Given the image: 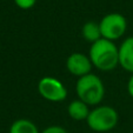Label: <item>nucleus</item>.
<instances>
[{"label":"nucleus","mask_w":133,"mask_h":133,"mask_svg":"<svg viewBox=\"0 0 133 133\" xmlns=\"http://www.w3.org/2000/svg\"><path fill=\"white\" fill-rule=\"evenodd\" d=\"M88 57L97 70L110 72L119 65V47L114 41L101 38L100 40L91 44Z\"/></svg>","instance_id":"1"},{"label":"nucleus","mask_w":133,"mask_h":133,"mask_svg":"<svg viewBox=\"0 0 133 133\" xmlns=\"http://www.w3.org/2000/svg\"><path fill=\"white\" fill-rule=\"evenodd\" d=\"M75 93L78 99L88 106H98L105 97V86L98 75L90 73L78 78L75 84Z\"/></svg>","instance_id":"2"},{"label":"nucleus","mask_w":133,"mask_h":133,"mask_svg":"<svg viewBox=\"0 0 133 133\" xmlns=\"http://www.w3.org/2000/svg\"><path fill=\"white\" fill-rule=\"evenodd\" d=\"M119 114L116 108L108 105L94 106L93 110L90 111L86 123L87 126L97 133H104L113 130L118 125Z\"/></svg>","instance_id":"3"},{"label":"nucleus","mask_w":133,"mask_h":133,"mask_svg":"<svg viewBox=\"0 0 133 133\" xmlns=\"http://www.w3.org/2000/svg\"><path fill=\"white\" fill-rule=\"evenodd\" d=\"M101 35L104 39L116 41L126 33L127 20L120 13H108L99 21Z\"/></svg>","instance_id":"4"},{"label":"nucleus","mask_w":133,"mask_h":133,"mask_svg":"<svg viewBox=\"0 0 133 133\" xmlns=\"http://www.w3.org/2000/svg\"><path fill=\"white\" fill-rule=\"evenodd\" d=\"M38 92L45 100L60 103L67 98V88L54 77H44L38 83Z\"/></svg>","instance_id":"5"},{"label":"nucleus","mask_w":133,"mask_h":133,"mask_svg":"<svg viewBox=\"0 0 133 133\" xmlns=\"http://www.w3.org/2000/svg\"><path fill=\"white\" fill-rule=\"evenodd\" d=\"M92 67L93 65L90 57L81 52L71 53L66 59V70L70 74L77 78H81L86 74H90Z\"/></svg>","instance_id":"6"},{"label":"nucleus","mask_w":133,"mask_h":133,"mask_svg":"<svg viewBox=\"0 0 133 133\" xmlns=\"http://www.w3.org/2000/svg\"><path fill=\"white\" fill-rule=\"evenodd\" d=\"M119 65L131 74L133 73V37L124 39L119 46Z\"/></svg>","instance_id":"7"},{"label":"nucleus","mask_w":133,"mask_h":133,"mask_svg":"<svg viewBox=\"0 0 133 133\" xmlns=\"http://www.w3.org/2000/svg\"><path fill=\"white\" fill-rule=\"evenodd\" d=\"M90 108L88 105L85 104L84 101H81L80 99H75L72 100L70 104L67 105V113L70 118L72 120L75 121H83L86 120L90 114Z\"/></svg>","instance_id":"8"},{"label":"nucleus","mask_w":133,"mask_h":133,"mask_svg":"<svg viewBox=\"0 0 133 133\" xmlns=\"http://www.w3.org/2000/svg\"><path fill=\"white\" fill-rule=\"evenodd\" d=\"M81 37L91 44L100 40L103 38V35H101L99 23H96V21H92V20L86 21L83 25V27H81Z\"/></svg>","instance_id":"9"},{"label":"nucleus","mask_w":133,"mask_h":133,"mask_svg":"<svg viewBox=\"0 0 133 133\" xmlns=\"http://www.w3.org/2000/svg\"><path fill=\"white\" fill-rule=\"evenodd\" d=\"M10 133H40L38 126L30 119H17L10 126Z\"/></svg>","instance_id":"10"},{"label":"nucleus","mask_w":133,"mask_h":133,"mask_svg":"<svg viewBox=\"0 0 133 133\" xmlns=\"http://www.w3.org/2000/svg\"><path fill=\"white\" fill-rule=\"evenodd\" d=\"M14 4L21 10H31L37 4V0H14Z\"/></svg>","instance_id":"11"},{"label":"nucleus","mask_w":133,"mask_h":133,"mask_svg":"<svg viewBox=\"0 0 133 133\" xmlns=\"http://www.w3.org/2000/svg\"><path fill=\"white\" fill-rule=\"evenodd\" d=\"M40 133H68L67 130L61 126H57V125H52L48 127L44 128L43 131H40Z\"/></svg>","instance_id":"12"},{"label":"nucleus","mask_w":133,"mask_h":133,"mask_svg":"<svg viewBox=\"0 0 133 133\" xmlns=\"http://www.w3.org/2000/svg\"><path fill=\"white\" fill-rule=\"evenodd\" d=\"M127 93L130 94L131 98H133V73L131 74L130 79L127 81Z\"/></svg>","instance_id":"13"}]
</instances>
